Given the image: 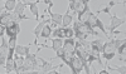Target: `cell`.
Returning a JSON list of instances; mask_svg holds the SVG:
<instances>
[{"label": "cell", "instance_id": "cell-9", "mask_svg": "<svg viewBox=\"0 0 126 74\" xmlns=\"http://www.w3.org/2000/svg\"><path fill=\"white\" fill-rule=\"evenodd\" d=\"M19 31H20L19 23H13V24L5 26V34L8 35V38H16Z\"/></svg>", "mask_w": 126, "mask_h": 74}, {"label": "cell", "instance_id": "cell-14", "mask_svg": "<svg viewBox=\"0 0 126 74\" xmlns=\"http://www.w3.org/2000/svg\"><path fill=\"white\" fill-rule=\"evenodd\" d=\"M13 60H14V73H23L24 57H20V55L15 54V57H13Z\"/></svg>", "mask_w": 126, "mask_h": 74}, {"label": "cell", "instance_id": "cell-29", "mask_svg": "<svg viewBox=\"0 0 126 74\" xmlns=\"http://www.w3.org/2000/svg\"><path fill=\"white\" fill-rule=\"evenodd\" d=\"M4 34H5V26L0 24V38L4 37Z\"/></svg>", "mask_w": 126, "mask_h": 74}, {"label": "cell", "instance_id": "cell-20", "mask_svg": "<svg viewBox=\"0 0 126 74\" xmlns=\"http://www.w3.org/2000/svg\"><path fill=\"white\" fill-rule=\"evenodd\" d=\"M38 0L37 1H33V3H28V6L30 8V12H32V14H33L35 18H37V22H39V10H38Z\"/></svg>", "mask_w": 126, "mask_h": 74}, {"label": "cell", "instance_id": "cell-11", "mask_svg": "<svg viewBox=\"0 0 126 74\" xmlns=\"http://www.w3.org/2000/svg\"><path fill=\"white\" fill-rule=\"evenodd\" d=\"M125 24V19L122 18H119L117 15H112L111 19H110V26H109V30L111 31V33H113L115 30H116L120 25Z\"/></svg>", "mask_w": 126, "mask_h": 74}, {"label": "cell", "instance_id": "cell-8", "mask_svg": "<svg viewBox=\"0 0 126 74\" xmlns=\"http://www.w3.org/2000/svg\"><path fill=\"white\" fill-rule=\"evenodd\" d=\"M13 23H18L15 20V16L13 13H9V12H4L0 14V24L4 25V26H8Z\"/></svg>", "mask_w": 126, "mask_h": 74}, {"label": "cell", "instance_id": "cell-10", "mask_svg": "<svg viewBox=\"0 0 126 74\" xmlns=\"http://www.w3.org/2000/svg\"><path fill=\"white\" fill-rule=\"evenodd\" d=\"M27 6H28V3H24V0H18V1H16V5H15V8L13 10V14L15 16V20L18 19V16L24 14ZM16 22H18V20H16Z\"/></svg>", "mask_w": 126, "mask_h": 74}, {"label": "cell", "instance_id": "cell-30", "mask_svg": "<svg viewBox=\"0 0 126 74\" xmlns=\"http://www.w3.org/2000/svg\"><path fill=\"white\" fill-rule=\"evenodd\" d=\"M98 73H100V74H106V73H110V72H107L106 69H102V70H101V72H98Z\"/></svg>", "mask_w": 126, "mask_h": 74}, {"label": "cell", "instance_id": "cell-3", "mask_svg": "<svg viewBox=\"0 0 126 74\" xmlns=\"http://www.w3.org/2000/svg\"><path fill=\"white\" fill-rule=\"evenodd\" d=\"M73 31L75 33H82V34H86V35H93V37H98L100 33L94 31L93 28H91L87 23H79L78 20L77 22H73Z\"/></svg>", "mask_w": 126, "mask_h": 74}, {"label": "cell", "instance_id": "cell-17", "mask_svg": "<svg viewBox=\"0 0 126 74\" xmlns=\"http://www.w3.org/2000/svg\"><path fill=\"white\" fill-rule=\"evenodd\" d=\"M14 53L18 54V55H20V57H25L27 54L30 53V47L29 45H16Z\"/></svg>", "mask_w": 126, "mask_h": 74}, {"label": "cell", "instance_id": "cell-7", "mask_svg": "<svg viewBox=\"0 0 126 74\" xmlns=\"http://www.w3.org/2000/svg\"><path fill=\"white\" fill-rule=\"evenodd\" d=\"M69 68L72 69V73L75 74H78L83 70V64H82V60L79 59V57H77L76 54L71 58V64H69Z\"/></svg>", "mask_w": 126, "mask_h": 74}, {"label": "cell", "instance_id": "cell-18", "mask_svg": "<svg viewBox=\"0 0 126 74\" xmlns=\"http://www.w3.org/2000/svg\"><path fill=\"white\" fill-rule=\"evenodd\" d=\"M69 12H71V9L68 8L67 9V13L63 15V18H62V25L61 26H69L73 23V16L69 14Z\"/></svg>", "mask_w": 126, "mask_h": 74}, {"label": "cell", "instance_id": "cell-2", "mask_svg": "<svg viewBox=\"0 0 126 74\" xmlns=\"http://www.w3.org/2000/svg\"><path fill=\"white\" fill-rule=\"evenodd\" d=\"M38 51H40V48H38L37 53H29V54H27L24 57L23 73H30L32 70H35V63H37Z\"/></svg>", "mask_w": 126, "mask_h": 74}, {"label": "cell", "instance_id": "cell-31", "mask_svg": "<svg viewBox=\"0 0 126 74\" xmlns=\"http://www.w3.org/2000/svg\"><path fill=\"white\" fill-rule=\"evenodd\" d=\"M38 1H39V0H38Z\"/></svg>", "mask_w": 126, "mask_h": 74}, {"label": "cell", "instance_id": "cell-15", "mask_svg": "<svg viewBox=\"0 0 126 74\" xmlns=\"http://www.w3.org/2000/svg\"><path fill=\"white\" fill-rule=\"evenodd\" d=\"M50 22H52L50 19H46V20H43V22H39L38 25L34 28L33 33H34V35H35V40H34V44H35V45H38V38L40 37V31H42V29H43V26H44L46 24L50 23Z\"/></svg>", "mask_w": 126, "mask_h": 74}, {"label": "cell", "instance_id": "cell-23", "mask_svg": "<svg viewBox=\"0 0 126 74\" xmlns=\"http://www.w3.org/2000/svg\"><path fill=\"white\" fill-rule=\"evenodd\" d=\"M50 41H52V49H53L54 51H57L63 45V39H61V38H54V39H52Z\"/></svg>", "mask_w": 126, "mask_h": 74}, {"label": "cell", "instance_id": "cell-6", "mask_svg": "<svg viewBox=\"0 0 126 74\" xmlns=\"http://www.w3.org/2000/svg\"><path fill=\"white\" fill-rule=\"evenodd\" d=\"M91 28H98L101 31H102V33L105 34V35H106L107 38H109V34H107V31H106V29H105V26H103V24H102V22H101V20L97 18V15L96 14H93V13H91L90 14V16H88V19H87V22H86Z\"/></svg>", "mask_w": 126, "mask_h": 74}, {"label": "cell", "instance_id": "cell-22", "mask_svg": "<svg viewBox=\"0 0 126 74\" xmlns=\"http://www.w3.org/2000/svg\"><path fill=\"white\" fill-rule=\"evenodd\" d=\"M121 3L124 4L125 1H124V0H121V1H110L109 5H107L106 8H101V9H98V12H97V13H110V10H111L112 6L117 5V4H121Z\"/></svg>", "mask_w": 126, "mask_h": 74}, {"label": "cell", "instance_id": "cell-27", "mask_svg": "<svg viewBox=\"0 0 126 74\" xmlns=\"http://www.w3.org/2000/svg\"><path fill=\"white\" fill-rule=\"evenodd\" d=\"M125 48H126V40H124L122 43L119 45V48H117L116 53H119V54H120V55H122V57H125Z\"/></svg>", "mask_w": 126, "mask_h": 74}, {"label": "cell", "instance_id": "cell-16", "mask_svg": "<svg viewBox=\"0 0 126 74\" xmlns=\"http://www.w3.org/2000/svg\"><path fill=\"white\" fill-rule=\"evenodd\" d=\"M83 5L82 3H81V0H69V9L72 10V12H75V13H78V12H81V10L83 9Z\"/></svg>", "mask_w": 126, "mask_h": 74}, {"label": "cell", "instance_id": "cell-26", "mask_svg": "<svg viewBox=\"0 0 126 74\" xmlns=\"http://www.w3.org/2000/svg\"><path fill=\"white\" fill-rule=\"evenodd\" d=\"M109 69H110V72H116V73H121V74L126 73V67L125 65H122V67H111V65H109Z\"/></svg>", "mask_w": 126, "mask_h": 74}, {"label": "cell", "instance_id": "cell-28", "mask_svg": "<svg viewBox=\"0 0 126 74\" xmlns=\"http://www.w3.org/2000/svg\"><path fill=\"white\" fill-rule=\"evenodd\" d=\"M8 44H9V49H14V50H15V47H16V38H9Z\"/></svg>", "mask_w": 126, "mask_h": 74}, {"label": "cell", "instance_id": "cell-5", "mask_svg": "<svg viewBox=\"0 0 126 74\" xmlns=\"http://www.w3.org/2000/svg\"><path fill=\"white\" fill-rule=\"evenodd\" d=\"M52 35L54 38H61V39H67V38H73L75 37V31L71 26H59L52 31Z\"/></svg>", "mask_w": 126, "mask_h": 74}, {"label": "cell", "instance_id": "cell-1", "mask_svg": "<svg viewBox=\"0 0 126 74\" xmlns=\"http://www.w3.org/2000/svg\"><path fill=\"white\" fill-rule=\"evenodd\" d=\"M75 44H76V39L75 38H67V39H63V54L61 57L62 62L64 63L66 65L69 67L71 64V58L75 55Z\"/></svg>", "mask_w": 126, "mask_h": 74}, {"label": "cell", "instance_id": "cell-21", "mask_svg": "<svg viewBox=\"0 0 126 74\" xmlns=\"http://www.w3.org/2000/svg\"><path fill=\"white\" fill-rule=\"evenodd\" d=\"M52 31H53V28H52L50 25H48V24H46V25L43 26V29H42V31H40V37L48 39V38H50V35H52Z\"/></svg>", "mask_w": 126, "mask_h": 74}, {"label": "cell", "instance_id": "cell-4", "mask_svg": "<svg viewBox=\"0 0 126 74\" xmlns=\"http://www.w3.org/2000/svg\"><path fill=\"white\" fill-rule=\"evenodd\" d=\"M125 39H110L109 41H105L102 45V53L101 54H116V50L119 48V45L122 43Z\"/></svg>", "mask_w": 126, "mask_h": 74}, {"label": "cell", "instance_id": "cell-13", "mask_svg": "<svg viewBox=\"0 0 126 74\" xmlns=\"http://www.w3.org/2000/svg\"><path fill=\"white\" fill-rule=\"evenodd\" d=\"M102 45H103V41L102 40H92L90 41V50L94 54H100L102 53Z\"/></svg>", "mask_w": 126, "mask_h": 74}, {"label": "cell", "instance_id": "cell-24", "mask_svg": "<svg viewBox=\"0 0 126 74\" xmlns=\"http://www.w3.org/2000/svg\"><path fill=\"white\" fill-rule=\"evenodd\" d=\"M16 1H18V0H5L4 9L6 10V12H13L15 5H16Z\"/></svg>", "mask_w": 126, "mask_h": 74}, {"label": "cell", "instance_id": "cell-25", "mask_svg": "<svg viewBox=\"0 0 126 74\" xmlns=\"http://www.w3.org/2000/svg\"><path fill=\"white\" fill-rule=\"evenodd\" d=\"M5 69H6V73H14V60H13V58H6Z\"/></svg>", "mask_w": 126, "mask_h": 74}, {"label": "cell", "instance_id": "cell-19", "mask_svg": "<svg viewBox=\"0 0 126 74\" xmlns=\"http://www.w3.org/2000/svg\"><path fill=\"white\" fill-rule=\"evenodd\" d=\"M48 14L50 15V20H52V23H53V24H56L58 26L62 25V18H63V15H61L59 13H52V10L48 12Z\"/></svg>", "mask_w": 126, "mask_h": 74}, {"label": "cell", "instance_id": "cell-12", "mask_svg": "<svg viewBox=\"0 0 126 74\" xmlns=\"http://www.w3.org/2000/svg\"><path fill=\"white\" fill-rule=\"evenodd\" d=\"M91 8H90V4H86L85 6H83V9L81 10V12H78V22L79 23H86L87 22V19L91 14Z\"/></svg>", "mask_w": 126, "mask_h": 74}]
</instances>
